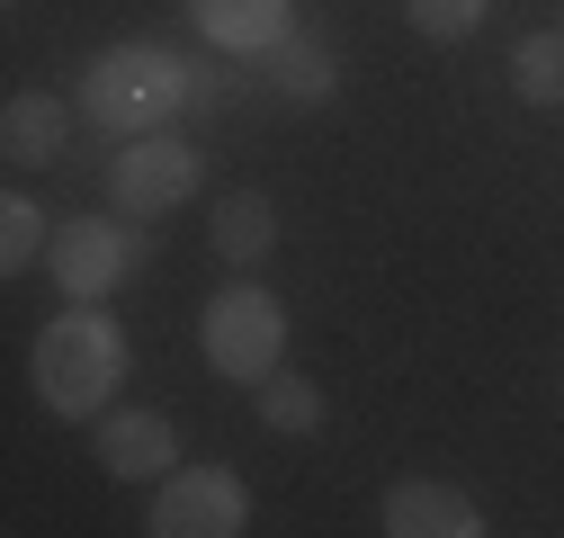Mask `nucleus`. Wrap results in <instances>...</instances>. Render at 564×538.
<instances>
[{"label": "nucleus", "mask_w": 564, "mask_h": 538, "mask_svg": "<svg viewBox=\"0 0 564 538\" xmlns=\"http://www.w3.org/2000/svg\"><path fill=\"white\" fill-rule=\"evenodd\" d=\"M36 395H45V413H63V422H90V413H108V395H117V377H126V332L99 314V305H73V314H54L45 332H36Z\"/></svg>", "instance_id": "obj_1"}, {"label": "nucleus", "mask_w": 564, "mask_h": 538, "mask_svg": "<svg viewBox=\"0 0 564 538\" xmlns=\"http://www.w3.org/2000/svg\"><path fill=\"white\" fill-rule=\"evenodd\" d=\"M188 99H197V82L171 45H108L82 73V117L108 134H162Z\"/></svg>", "instance_id": "obj_2"}, {"label": "nucleus", "mask_w": 564, "mask_h": 538, "mask_svg": "<svg viewBox=\"0 0 564 538\" xmlns=\"http://www.w3.org/2000/svg\"><path fill=\"white\" fill-rule=\"evenodd\" d=\"M197 342H206V368H216V377L260 386L278 359H288V314H278V297H269V288H225L216 305H206Z\"/></svg>", "instance_id": "obj_3"}, {"label": "nucleus", "mask_w": 564, "mask_h": 538, "mask_svg": "<svg viewBox=\"0 0 564 538\" xmlns=\"http://www.w3.org/2000/svg\"><path fill=\"white\" fill-rule=\"evenodd\" d=\"M197 144H180V134H126V153L108 162V189L126 216H171L197 197Z\"/></svg>", "instance_id": "obj_4"}, {"label": "nucleus", "mask_w": 564, "mask_h": 538, "mask_svg": "<svg viewBox=\"0 0 564 538\" xmlns=\"http://www.w3.org/2000/svg\"><path fill=\"white\" fill-rule=\"evenodd\" d=\"M242 520H251V494L234 466H180V476H162L144 529L153 538H234Z\"/></svg>", "instance_id": "obj_5"}, {"label": "nucleus", "mask_w": 564, "mask_h": 538, "mask_svg": "<svg viewBox=\"0 0 564 538\" xmlns=\"http://www.w3.org/2000/svg\"><path fill=\"white\" fill-rule=\"evenodd\" d=\"M54 288L73 297V305H99L117 279H126V260H134V234L108 225V216H73V225H54Z\"/></svg>", "instance_id": "obj_6"}, {"label": "nucleus", "mask_w": 564, "mask_h": 538, "mask_svg": "<svg viewBox=\"0 0 564 538\" xmlns=\"http://www.w3.org/2000/svg\"><path fill=\"white\" fill-rule=\"evenodd\" d=\"M171 449H180V431H171V413H108L99 422V466L108 476H126V485H144V476H171Z\"/></svg>", "instance_id": "obj_7"}, {"label": "nucleus", "mask_w": 564, "mask_h": 538, "mask_svg": "<svg viewBox=\"0 0 564 538\" xmlns=\"http://www.w3.org/2000/svg\"><path fill=\"white\" fill-rule=\"evenodd\" d=\"M386 529H394V538H475V529H484V512H475L457 485L403 476V485L386 494Z\"/></svg>", "instance_id": "obj_8"}, {"label": "nucleus", "mask_w": 564, "mask_h": 538, "mask_svg": "<svg viewBox=\"0 0 564 538\" xmlns=\"http://www.w3.org/2000/svg\"><path fill=\"white\" fill-rule=\"evenodd\" d=\"M188 19H197L206 45H225V54H269L278 36H296L288 0H188Z\"/></svg>", "instance_id": "obj_9"}, {"label": "nucleus", "mask_w": 564, "mask_h": 538, "mask_svg": "<svg viewBox=\"0 0 564 538\" xmlns=\"http://www.w3.org/2000/svg\"><path fill=\"white\" fill-rule=\"evenodd\" d=\"M63 99L54 90H19L10 108H0V153H10V171H45L54 153H63Z\"/></svg>", "instance_id": "obj_10"}, {"label": "nucleus", "mask_w": 564, "mask_h": 538, "mask_svg": "<svg viewBox=\"0 0 564 538\" xmlns=\"http://www.w3.org/2000/svg\"><path fill=\"white\" fill-rule=\"evenodd\" d=\"M206 234H216V251H225L234 269H251V260H269V243H278V207H269L260 189H225L216 216H206Z\"/></svg>", "instance_id": "obj_11"}, {"label": "nucleus", "mask_w": 564, "mask_h": 538, "mask_svg": "<svg viewBox=\"0 0 564 538\" xmlns=\"http://www.w3.org/2000/svg\"><path fill=\"white\" fill-rule=\"evenodd\" d=\"M269 90L296 99V108H314V99L340 90V63H332L314 36H278V45H269Z\"/></svg>", "instance_id": "obj_12"}, {"label": "nucleus", "mask_w": 564, "mask_h": 538, "mask_svg": "<svg viewBox=\"0 0 564 538\" xmlns=\"http://www.w3.org/2000/svg\"><path fill=\"white\" fill-rule=\"evenodd\" d=\"M260 422L288 431V440H314V431H323V395H314V377L269 368V377H260Z\"/></svg>", "instance_id": "obj_13"}, {"label": "nucleus", "mask_w": 564, "mask_h": 538, "mask_svg": "<svg viewBox=\"0 0 564 538\" xmlns=\"http://www.w3.org/2000/svg\"><path fill=\"white\" fill-rule=\"evenodd\" d=\"M511 90H520V99H538V108H555V99H564V36H555V28L511 45Z\"/></svg>", "instance_id": "obj_14"}, {"label": "nucleus", "mask_w": 564, "mask_h": 538, "mask_svg": "<svg viewBox=\"0 0 564 538\" xmlns=\"http://www.w3.org/2000/svg\"><path fill=\"white\" fill-rule=\"evenodd\" d=\"M484 10H492V0H403L412 36H431V45H457V36H475V28H484Z\"/></svg>", "instance_id": "obj_15"}, {"label": "nucleus", "mask_w": 564, "mask_h": 538, "mask_svg": "<svg viewBox=\"0 0 564 538\" xmlns=\"http://www.w3.org/2000/svg\"><path fill=\"white\" fill-rule=\"evenodd\" d=\"M54 243H45V216L28 207V197H10V207H0V269H10V279H19V269H36Z\"/></svg>", "instance_id": "obj_16"}]
</instances>
